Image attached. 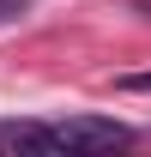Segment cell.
I'll return each mask as SVG.
<instances>
[{"label":"cell","mask_w":151,"mask_h":157,"mask_svg":"<svg viewBox=\"0 0 151 157\" xmlns=\"http://www.w3.org/2000/svg\"><path fill=\"white\" fill-rule=\"evenodd\" d=\"M115 145H133V127L109 115H73L48 127V151H115Z\"/></svg>","instance_id":"cell-1"},{"label":"cell","mask_w":151,"mask_h":157,"mask_svg":"<svg viewBox=\"0 0 151 157\" xmlns=\"http://www.w3.org/2000/svg\"><path fill=\"white\" fill-rule=\"evenodd\" d=\"M0 145H18V151H48V127H42V121H0Z\"/></svg>","instance_id":"cell-2"},{"label":"cell","mask_w":151,"mask_h":157,"mask_svg":"<svg viewBox=\"0 0 151 157\" xmlns=\"http://www.w3.org/2000/svg\"><path fill=\"white\" fill-rule=\"evenodd\" d=\"M24 6H30V0H0V24H12V18L24 12Z\"/></svg>","instance_id":"cell-3"},{"label":"cell","mask_w":151,"mask_h":157,"mask_svg":"<svg viewBox=\"0 0 151 157\" xmlns=\"http://www.w3.org/2000/svg\"><path fill=\"white\" fill-rule=\"evenodd\" d=\"M121 91H151V73H127V78H121Z\"/></svg>","instance_id":"cell-4"}]
</instances>
